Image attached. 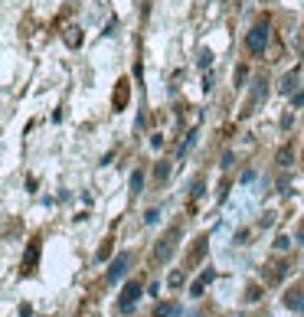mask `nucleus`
<instances>
[{"label":"nucleus","instance_id":"1","mask_svg":"<svg viewBox=\"0 0 304 317\" xmlns=\"http://www.w3.org/2000/svg\"><path fill=\"white\" fill-rule=\"evenodd\" d=\"M268 39H272V26H268L265 20H262V23H255L252 30L245 33V49L252 52V56H259V52H265Z\"/></svg>","mask_w":304,"mask_h":317},{"label":"nucleus","instance_id":"2","mask_svg":"<svg viewBox=\"0 0 304 317\" xmlns=\"http://www.w3.org/2000/svg\"><path fill=\"white\" fill-rule=\"evenodd\" d=\"M128 268H131V252H118V255H115V261L108 265V275H105V278L115 285V281H121L124 275H128Z\"/></svg>","mask_w":304,"mask_h":317},{"label":"nucleus","instance_id":"3","mask_svg":"<svg viewBox=\"0 0 304 317\" xmlns=\"http://www.w3.org/2000/svg\"><path fill=\"white\" fill-rule=\"evenodd\" d=\"M137 298H141V285H137V281H131L128 288H124L121 291V301H118V307L124 314H131L134 311V304H137Z\"/></svg>","mask_w":304,"mask_h":317},{"label":"nucleus","instance_id":"4","mask_svg":"<svg viewBox=\"0 0 304 317\" xmlns=\"http://www.w3.org/2000/svg\"><path fill=\"white\" fill-rule=\"evenodd\" d=\"M174 249H177V232H170V236L154 249V261H167L170 255H174Z\"/></svg>","mask_w":304,"mask_h":317},{"label":"nucleus","instance_id":"5","mask_svg":"<svg viewBox=\"0 0 304 317\" xmlns=\"http://www.w3.org/2000/svg\"><path fill=\"white\" fill-rule=\"evenodd\" d=\"M213 281H216V272H213V268H206V272L190 285V294H193V298H199V294L206 291V285H213Z\"/></svg>","mask_w":304,"mask_h":317},{"label":"nucleus","instance_id":"6","mask_svg":"<svg viewBox=\"0 0 304 317\" xmlns=\"http://www.w3.org/2000/svg\"><path fill=\"white\" fill-rule=\"evenodd\" d=\"M62 43H66L69 49H79V46L85 43V36H82V30H79V26H69V30L62 33Z\"/></svg>","mask_w":304,"mask_h":317},{"label":"nucleus","instance_id":"7","mask_svg":"<svg viewBox=\"0 0 304 317\" xmlns=\"http://www.w3.org/2000/svg\"><path fill=\"white\" fill-rule=\"evenodd\" d=\"M154 317H180V304L177 301H161L154 307Z\"/></svg>","mask_w":304,"mask_h":317},{"label":"nucleus","instance_id":"8","mask_svg":"<svg viewBox=\"0 0 304 317\" xmlns=\"http://www.w3.org/2000/svg\"><path fill=\"white\" fill-rule=\"evenodd\" d=\"M36 258H39V242H33V245H30V255L23 258V275L36 272Z\"/></svg>","mask_w":304,"mask_h":317},{"label":"nucleus","instance_id":"9","mask_svg":"<svg viewBox=\"0 0 304 317\" xmlns=\"http://www.w3.org/2000/svg\"><path fill=\"white\" fill-rule=\"evenodd\" d=\"M285 307L288 311H304V294L301 291H288L285 294Z\"/></svg>","mask_w":304,"mask_h":317},{"label":"nucleus","instance_id":"10","mask_svg":"<svg viewBox=\"0 0 304 317\" xmlns=\"http://www.w3.org/2000/svg\"><path fill=\"white\" fill-rule=\"evenodd\" d=\"M294 88H298V72H288L285 79H281V85H278V92L281 95H291Z\"/></svg>","mask_w":304,"mask_h":317},{"label":"nucleus","instance_id":"11","mask_svg":"<svg viewBox=\"0 0 304 317\" xmlns=\"http://www.w3.org/2000/svg\"><path fill=\"white\" fill-rule=\"evenodd\" d=\"M275 161H278V167H291V164H294V150L291 147H278Z\"/></svg>","mask_w":304,"mask_h":317},{"label":"nucleus","instance_id":"12","mask_svg":"<svg viewBox=\"0 0 304 317\" xmlns=\"http://www.w3.org/2000/svg\"><path fill=\"white\" fill-rule=\"evenodd\" d=\"M265 92H268V82L259 79V82H255V88H252V101H262V98H265Z\"/></svg>","mask_w":304,"mask_h":317},{"label":"nucleus","instance_id":"13","mask_svg":"<svg viewBox=\"0 0 304 317\" xmlns=\"http://www.w3.org/2000/svg\"><path fill=\"white\" fill-rule=\"evenodd\" d=\"M141 187H144V170H134L131 174V193H141Z\"/></svg>","mask_w":304,"mask_h":317},{"label":"nucleus","instance_id":"14","mask_svg":"<svg viewBox=\"0 0 304 317\" xmlns=\"http://www.w3.org/2000/svg\"><path fill=\"white\" fill-rule=\"evenodd\" d=\"M124 95H128V82H118V95H115V108H124Z\"/></svg>","mask_w":304,"mask_h":317},{"label":"nucleus","instance_id":"15","mask_svg":"<svg viewBox=\"0 0 304 317\" xmlns=\"http://www.w3.org/2000/svg\"><path fill=\"white\" fill-rule=\"evenodd\" d=\"M196 66H199V69H210V66H213V52H210V49H199Z\"/></svg>","mask_w":304,"mask_h":317},{"label":"nucleus","instance_id":"16","mask_svg":"<svg viewBox=\"0 0 304 317\" xmlns=\"http://www.w3.org/2000/svg\"><path fill=\"white\" fill-rule=\"evenodd\" d=\"M154 177H157V180H161V183H164V180H167V177H170V164H167V161H164V164H157V170H154Z\"/></svg>","mask_w":304,"mask_h":317},{"label":"nucleus","instance_id":"17","mask_svg":"<svg viewBox=\"0 0 304 317\" xmlns=\"http://www.w3.org/2000/svg\"><path fill=\"white\" fill-rule=\"evenodd\" d=\"M193 144H196V131H190V134H186V141L180 144V157H183V154H186V150H190V147H193Z\"/></svg>","mask_w":304,"mask_h":317},{"label":"nucleus","instance_id":"18","mask_svg":"<svg viewBox=\"0 0 304 317\" xmlns=\"http://www.w3.org/2000/svg\"><path fill=\"white\" fill-rule=\"evenodd\" d=\"M275 249H278V252H288V249H291V239H288V236H278V239H275Z\"/></svg>","mask_w":304,"mask_h":317},{"label":"nucleus","instance_id":"19","mask_svg":"<svg viewBox=\"0 0 304 317\" xmlns=\"http://www.w3.org/2000/svg\"><path fill=\"white\" fill-rule=\"evenodd\" d=\"M167 285H170V288H180V285H183V272H170Z\"/></svg>","mask_w":304,"mask_h":317},{"label":"nucleus","instance_id":"20","mask_svg":"<svg viewBox=\"0 0 304 317\" xmlns=\"http://www.w3.org/2000/svg\"><path fill=\"white\" fill-rule=\"evenodd\" d=\"M157 219H161V209H147V213H144V223H147V226H154Z\"/></svg>","mask_w":304,"mask_h":317},{"label":"nucleus","instance_id":"21","mask_svg":"<svg viewBox=\"0 0 304 317\" xmlns=\"http://www.w3.org/2000/svg\"><path fill=\"white\" fill-rule=\"evenodd\" d=\"M203 255H206V239H199V242H196V249H193V261H196V258H203Z\"/></svg>","mask_w":304,"mask_h":317},{"label":"nucleus","instance_id":"22","mask_svg":"<svg viewBox=\"0 0 304 317\" xmlns=\"http://www.w3.org/2000/svg\"><path fill=\"white\" fill-rule=\"evenodd\" d=\"M190 196H193V199H199V196H203V180H193V190H190Z\"/></svg>","mask_w":304,"mask_h":317},{"label":"nucleus","instance_id":"23","mask_svg":"<svg viewBox=\"0 0 304 317\" xmlns=\"http://www.w3.org/2000/svg\"><path fill=\"white\" fill-rule=\"evenodd\" d=\"M278 193H285V196L291 193V180H288V177H281V180H278Z\"/></svg>","mask_w":304,"mask_h":317},{"label":"nucleus","instance_id":"24","mask_svg":"<svg viewBox=\"0 0 304 317\" xmlns=\"http://www.w3.org/2000/svg\"><path fill=\"white\" fill-rule=\"evenodd\" d=\"M108 255H112V242H105V245H102V249H98V261H105Z\"/></svg>","mask_w":304,"mask_h":317},{"label":"nucleus","instance_id":"25","mask_svg":"<svg viewBox=\"0 0 304 317\" xmlns=\"http://www.w3.org/2000/svg\"><path fill=\"white\" fill-rule=\"evenodd\" d=\"M150 147L161 150V147H164V137H161V134H154V137H150Z\"/></svg>","mask_w":304,"mask_h":317},{"label":"nucleus","instance_id":"26","mask_svg":"<svg viewBox=\"0 0 304 317\" xmlns=\"http://www.w3.org/2000/svg\"><path fill=\"white\" fill-rule=\"evenodd\" d=\"M147 294H150V298H157V294H161V285H157V281H150V285H147Z\"/></svg>","mask_w":304,"mask_h":317},{"label":"nucleus","instance_id":"27","mask_svg":"<svg viewBox=\"0 0 304 317\" xmlns=\"http://www.w3.org/2000/svg\"><path fill=\"white\" fill-rule=\"evenodd\" d=\"M245 298H248V301H259V298H262V291L252 285V288H248V294H245Z\"/></svg>","mask_w":304,"mask_h":317},{"label":"nucleus","instance_id":"28","mask_svg":"<svg viewBox=\"0 0 304 317\" xmlns=\"http://www.w3.org/2000/svg\"><path fill=\"white\" fill-rule=\"evenodd\" d=\"M245 75H248V72H245V66H242V69H236V85H242Z\"/></svg>","mask_w":304,"mask_h":317},{"label":"nucleus","instance_id":"29","mask_svg":"<svg viewBox=\"0 0 304 317\" xmlns=\"http://www.w3.org/2000/svg\"><path fill=\"white\" fill-rule=\"evenodd\" d=\"M20 317H33V307L30 304H20Z\"/></svg>","mask_w":304,"mask_h":317},{"label":"nucleus","instance_id":"30","mask_svg":"<svg viewBox=\"0 0 304 317\" xmlns=\"http://www.w3.org/2000/svg\"><path fill=\"white\" fill-rule=\"evenodd\" d=\"M291 101H294V108H304V92H298V95H294Z\"/></svg>","mask_w":304,"mask_h":317}]
</instances>
